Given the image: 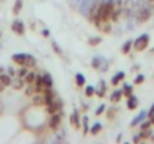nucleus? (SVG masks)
I'll return each mask as SVG.
<instances>
[{"instance_id":"nucleus-2","label":"nucleus","mask_w":154,"mask_h":144,"mask_svg":"<svg viewBox=\"0 0 154 144\" xmlns=\"http://www.w3.org/2000/svg\"><path fill=\"white\" fill-rule=\"evenodd\" d=\"M148 42H150V36L148 35H142L133 42V47H135L136 51H144L145 48L148 47Z\"/></svg>"},{"instance_id":"nucleus-23","label":"nucleus","mask_w":154,"mask_h":144,"mask_svg":"<svg viewBox=\"0 0 154 144\" xmlns=\"http://www.w3.org/2000/svg\"><path fill=\"white\" fill-rule=\"evenodd\" d=\"M132 93H133V87H132L130 84H126V86H124V89H123V95L126 96V98H129Z\"/></svg>"},{"instance_id":"nucleus-5","label":"nucleus","mask_w":154,"mask_h":144,"mask_svg":"<svg viewBox=\"0 0 154 144\" xmlns=\"http://www.w3.org/2000/svg\"><path fill=\"white\" fill-rule=\"evenodd\" d=\"M35 89H36V93H41L42 90H45V84H44V77L42 75H36L35 78Z\"/></svg>"},{"instance_id":"nucleus-9","label":"nucleus","mask_w":154,"mask_h":144,"mask_svg":"<svg viewBox=\"0 0 154 144\" xmlns=\"http://www.w3.org/2000/svg\"><path fill=\"white\" fill-rule=\"evenodd\" d=\"M60 120H61V114H58V113H54L51 117V122H50V126H51V129H57L58 128V125H60Z\"/></svg>"},{"instance_id":"nucleus-42","label":"nucleus","mask_w":154,"mask_h":144,"mask_svg":"<svg viewBox=\"0 0 154 144\" xmlns=\"http://www.w3.org/2000/svg\"><path fill=\"white\" fill-rule=\"evenodd\" d=\"M3 87H5V86H3V84H2V83H0V92H2V90H3Z\"/></svg>"},{"instance_id":"nucleus-45","label":"nucleus","mask_w":154,"mask_h":144,"mask_svg":"<svg viewBox=\"0 0 154 144\" xmlns=\"http://www.w3.org/2000/svg\"><path fill=\"white\" fill-rule=\"evenodd\" d=\"M151 51H153V53H154V48H153V50H151Z\"/></svg>"},{"instance_id":"nucleus-32","label":"nucleus","mask_w":154,"mask_h":144,"mask_svg":"<svg viewBox=\"0 0 154 144\" xmlns=\"http://www.w3.org/2000/svg\"><path fill=\"white\" fill-rule=\"evenodd\" d=\"M144 80H145V77H144L142 74H139V75L135 78V84H141V83H144Z\"/></svg>"},{"instance_id":"nucleus-4","label":"nucleus","mask_w":154,"mask_h":144,"mask_svg":"<svg viewBox=\"0 0 154 144\" xmlns=\"http://www.w3.org/2000/svg\"><path fill=\"white\" fill-rule=\"evenodd\" d=\"M12 32H15L17 35H24L26 32V27H24V23L21 20H15L12 23Z\"/></svg>"},{"instance_id":"nucleus-34","label":"nucleus","mask_w":154,"mask_h":144,"mask_svg":"<svg viewBox=\"0 0 154 144\" xmlns=\"http://www.w3.org/2000/svg\"><path fill=\"white\" fill-rule=\"evenodd\" d=\"M150 126H151V122L148 120V122H144V123L141 125V129H150Z\"/></svg>"},{"instance_id":"nucleus-6","label":"nucleus","mask_w":154,"mask_h":144,"mask_svg":"<svg viewBox=\"0 0 154 144\" xmlns=\"http://www.w3.org/2000/svg\"><path fill=\"white\" fill-rule=\"evenodd\" d=\"M27 56H29V54L18 53V54H14V56H12V60H14L15 63H18V65L24 66V65H26V60H27Z\"/></svg>"},{"instance_id":"nucleus-44","label":"nucleus","mask_w":154,"mask_h":144,"mask_svg":"<svg viewBox=\"0 0 154 144\" xmlns=\"http://www.w3.org/2000/svg\"><path fill=\"white\" fill-rule=\"evenodd\" d=\"M148 2H153V3H154V0H148Z\"/></svg>"},{"instance_id":"nucleus-18","label":"nucleus","mask_w":154,"mask_h":144,"mask_svg":"<svg viewBox=\"0 0 154 144\" xmlns=\"http://www.w3.org/2000/svg\"><path fill=\"white\" fill-rule=\"evenodd\" d=\"M99 84H100V89H99V90L96 89V92H94V93H97V96L103 98V96H105V92H106V84H105V81H103V80H100V83H99Z\"/></svg>"},{"instance_id":"nucleus-25","label":"nucleus","mask_w":154,"mask_h":144,"mask_svg":"<svg viewBox=\"0 0 154 144\" xmlns=\"http://www.w3.org/2000/svg\"><path fill=\"white\" fill-rule=\"evenodd\" d=\"M21 8H23V0H17L14 5V14H20Z\"/></svg>"},{"instance_id":"nucleus-40","label":"nucleus","mask_w":154,"mask_h":144,"mask_svg":"<svg viewBox=\"0 0 154 144\" xmlns=\"http://www.w3.org/2000/svg\"><path fill=\"white\" fill-rule=\"evenodd\" d=\"M139 140H141V137H139V135H135V137H133V141H135V143H138Z\"/></svg>"},{"instance_id":"nucleus-15","label":"nucleus","mask_w":154,"mask_h":144,"mask_svg":"<svg viewBox=\"0 0 154 144\" xmlns=\"http://www.w3.org/2000/svg\"><path fill=\"white\" fill-rule=\"evenodd\" d=\"M42 77H44V84H45V89H47V87H52V77H51V75H50L48 72H45Z\"/></svg>"},{"instance_id":"nucleus-28","label":"nucleus","mask_w":154,"mask_h":144,"mask_svg":"<svg viewBox=\"0 0 154 144\" xmlns=\"http://www.w3.org/2000/svg\"><path fill=\"white\" fill-rule=\"evenodd\" d=\"M82 123H84V134H88L90 129H88V117L87 116L82 117Z\"/></svg>"},{"instance_id":"nucleus-20","label":"nucleus","mask_w":154,"mask_h":144,"mask_svg":"<svg viewBox=\"0 0 154 144\" xmlns=\"http://www.w3.org/2000/svg\"><path fill=\"white\" fill-rule=\"evenodd\" d=\"M121 96H123V90H115V92L111 95V101H112V102H118V101L121 99Z\"/></svg>"},{"instance_id":"nucleus-36","label":"nucleus","mask_w":154,"mask_h":144,"mask_svg":"<svg viewBox=\"0 0 154 144\" xmlns=\"http://www.w3.org/2000/svg\"><path fill=\"white\" fill-rule=\"evenodd\" d=\"M52 48H54V51H55V53H61V50H60V47L57 45V42H55V41H52Z\"/></svg>"},{"instance_id":"nucleus-13","label":"nucleus","mask_w":154,"mask_h":144,"mask_svg":"<svg viewBox=\"0 0 154 144\" xmlns=\"http://www.w3.org/2000/svg\"><path fill=\"white\" fill-rule=\"evenodd\" d=\"M33 104L35 105H45V98L41 93H35L33 95Z\"/></svg>"},{"instance_id":"nucleus-22","label":"nucleus","mask_w":154,"mask_h":144,"mask_svg":"<svg viewBox=\"0 0 154 144\" xmlns=\"http://www.w3.org/2000/svg\"><path fill=\"white\" fill-rule=\"evenodd\" d=\"M100 131H102V125H100V123H94V125L91 126V129H90V134L96 135V134H99Z\"/></svg>"},{"instance_id":"nucleus-27","label":"nucleus","mask_w":154,"mask_h":144,"mask_svg":"<svg viewBox=\"0 0 154 144\" xmlns=\"http://www.w3.org/2000/svg\"><path fill=\"white\" fill-rule=\"evenodd\" d=\"M139 137H141L142 140H144V138H150V137H151V131H150V129H141Z\"/></svg>"},{"instance_id":"nucleus-10","label":"nucleus","mask_w":154,"mask_h":144,"mask_svg":"<svg viewBox=\"0 0 154 144\" xmlns=\"http://www.w3.org/2000/svg\"><path fill=\"white\" fill-rule=\"evenodd\" d=\"M44 98H45V105H47V104H50L52 99L55 98V95H54V90H52V87H47V89L44 90Z\"/></svg>"},{"instance_id":"nucleus-43","label":"nucleus","mask_w":154,"mask_h":144,"mask_svg":"<svg viewBox=\"0 0 154 144\" xmlns=\"http://www.w3.org/2000/svg\"><path fill=\"white\" fill-rule=\"evenodd\" d=\"M3 71H5V69H3V68L0 66V74H3Z\"/></svg>"},{"instance_id":"nucleus-14","label":"nucleus","mask_w":154,"mask_h":144,"mask_svg":"<svg viewBox=\"0 0 154 144\" xmlns=\"http://www.w3.org/2000/svg\"><path fill=\"white\" fill-rule=\"evenodd\" d=\"M70 123L75 126V128H79V116H78V110H75L70 116Z\"/></svg>"},{"instance_id":"nucleus-37","label":"nucleus","mask_w":154,"mask_h":144,"mask_svg":"<svg viewBox=\"0 0 154 144\" xmlns=\"http://www.w3.org/2000/svg\"><path fill=\"white\" fill-rule=\"evenodd\" d=\"M42 36H44V38H50V30H48V29H44V30H42Z\"/></svg>"},{"instance_id":"nucleus-30","label":"nucleus","mask_w":154,"mask_h":144,"mask_svg":"<svg viewBox=\"0 0 154 144\" xmlns=\"http://www.w3.org/2000/svg\"><path fill=\"white\" fill-rule=\"evenodd\" d=\"M102 42V38H90L88 39V44L90 45H97V44H100Z\"/></svg>"},{"instance_id":"nucleus-21","label":"nucleus","mask_w":154,"mask_h":144,"mask_svg":"<svg viewBox=\"0 0 154 144\" xmlns=\"http://www.w3.org/2000/svg\"><path fill=\"white\" fill-rule=\"evenodd\" d=\"M35 65H36V59H35L33 56H30V54H29V56H27V60H26V65H24V66H27V68H33Z\"/></svg>"},{"instance_id":"nucleus-12","label":"nucleus","mask_w":154,"mask_h":144,"mask_svg":"<svg viewBox=\"0 0 154 144\" xmlns=\"http://www.w3.org/2000/svg\"><path fill=\"white\" fill-rule=\"evenodd\" d=\"M0 83L6 87V86H11L12 84V78L9 74H0Z\"/></svg>"},{"instance_id":"nucleus-8","label":"nucleus","mask_w":154,"mask_h":144,"mask_svg":"<svg viewBox=\"0 0 154 144\" xmlns=\"http://www.w3.org/2000/svg\"><path fill=\"white\" fill-rule=\"evenodd\" d=\"M138 104H139V102H138V98L133 95V93L127 98V108H129V110H135V108H138Z\"/></svg>"},{"instance_id":"nucleus-33","label":"nucleus","mask_w":154,"mask_h":144,"mask_svg":"<svg viewBox=\"0 0 154 144\" xmlns=\"http://www.w3.org/2000/svg\"><path fill=\"white\" fill-rule=\"evenodd\" d=\"M120 81H121V80L118 78V75H117V74H115V75L112 77V80H111V83H112V86H117V84H118Z\"/></svg>"},{"instance_id":"nucleus-24","label":"nucleus","mask_w":154,"mask_h":144,"mask_svg":"<svg viewBox=\"0 0 154 144\" xmlns=\"http://www.w3.org/2000/svg\"><path fill=\"white\" fill-rule=\"evenodd\" d=\"M132 47H133V41H132V39H130V41H126V42H124V45H123V53H124V54H127V53L130 51V48Z\"/></svg>"},{"instance_id":"nucleus-1","label":"nucleus","mask_w":154,"mask_h":144,"mask_svg":"<svg viewBox=\"0 0 154 144\" xmlns=\"http://www.w3.org/2000/svg\"><path fill=\"white\" fill-rule=\"evenodd\" d=\"M151 8L150 6H145V8H138L136 9V21L138 23H145L150 17H151Z\"/></svg>"},{"instance_id":"nucleus-11","label":"nucleus","mask_w":154,"mask_h":144,"mask_svg":"<svg viewBox=\"0 0 154 144\" xmlns=\"http://www.w3.org/2000/svg\"><path fill=\"white\" fill-rule=\"evenodd\" d=\"M24 78H21V77H18V78H15V80H12V87L15 89V90H21L23 87H24Z\"/></svg>"},{"instance_id":"nucleus-3","label":"nucleus","mask_w":154,"mask_h":144,"mask_svg":"<svg viewBox=\"0 0 154 144\" xmlns=\"http://www.w3.org/2000/svg\"><path fill=\"white\" fill-rule=\"evenodd\" d=\"M60 108H63V101H61V99H58V98H54L50 104H47V111H48L50 114L57 113Z\"/></svg>"},{"instance_id":"nucleus-46","label":"nucleus","mask_w":154,"mask_h":144,"mask_svg":"<svg viewBox=\"0 0 154 144\" xmlns=\"http://www.w3.org/2000/svg\"><path fill=\"white\" fill-rule=\"evenodd\" d=\"M0 36H2V32H0Z\"/></svg>"},{"instance_id":"nucleus-47","label":"nucleus","mask_w":154,"mask_h":144,"mask_svg":"<svg viewBox=\"0 0 154 144\" xmlns=\"http://www.w3.org/2000/svg\"><path fill=\"white\" fill-rule=\"evenodd\" d=\"M0 48H2V45H0Z\"/></svg>"},{"instance_id":"nucleus-29","label":"nucleus","mask_w":154,"mask_h":144,"mask_svg":"<svg viewBox=\"0 0 154 144\" xmlns=\"http://www.w3.org/2000/svg\"><path fill=\"white\" fill-rule=\"evenodd\" d=\"M94 92H96V89H94L93 86H87V87H85V95L87 96H93Z\"/></svg>"},{"instance_id":"nucleus-19","label":"nucleus","mask_w":154,"mask_h":144,"mask_svg":"<svg viewBox=\"0 0 154 144\" xmlns=\"http://www.w3.org/2000/svg\"><path fill=\"white\" fill-rule=\"evenodd\" d=\"M103 60H105L103 57H94V59L91 60V66H93V68H96V69H99V68H100V65L103 63Z\"/></svg>"},{"instance_id":"nucleus-31","label":"nucleus","mask_w":154,"mask_h":144,"mask_svg":"<svg viewBox=\"0 0 154 144\" xmlns=\"http://www.w3.org/2000/svg\"><path fill=\"white\" fill-rule=\"evenodd\" d=\"M27 66H21V69L18 71V77H21V78H24L26 75H27Z\"/></svg>"},{"instance_id":"nucleus-7","label":"nucleus","mask_w":154,"mask_h":144,"mask_svg":"<svg viewBox=\"0 0 154 144\" xmlns=\"http://www.w3.org/2000/svg\"><path fill=\"white\" fill-rule=\"evenodd\" d=\"M148 116V113L147 111H142V113H139L133 120H132V123H130V126H136V125H139V123H142L144 120H145V117Z\"/></svg>"},{"instance_id":"nucleus-35","label":"nucleus","mask_w":154,"mask_h":144,"mask_svg":"<svg viewBox=\"0 0 154 144\" xmlns=\"http://www.w3.org/2000/svg\"><path fill=\"white\" fill-rule=\"evenodd\" d=\"M105 108H106V105H103V104H102V105L96 110V114H97V116H99V114H102L103 111H105Z\"/></svg>"},{"instance_id":"nucleus-39","label":"nucleus","mask_w":154,"mask_h":144,"mask_svg":"<svg viewBox=\"0 0 154 144\" xmlns=\"http://www.w3.org/2000/svg\"><path fill=\"white\" fill-rule=\"evenodd\" d=\"M154 114V104L150 107V111H148V116H153Z\"/></svg>"},{"instance_id":"nucleus-38","label":"nucleus","mask_w":154,"mask_h":144,"mask_svg":"<svg viewBox=\"0 0 154 144\" xmlns=\"http://www.w3.org/2000/svg\"><path fill=\"white\" fill-rule=\"evenodd\" d=\"M8 74H9L11 77H14V75H15V71H14V68H11V66H9V68H8Z\"/></svg>"},{"instance_id":"nucleus-26","label":"nucleus","mask_w":154,"mask_h":144,"mask_svg":"<svg viewBox=\"0 0 154 144\" xmlns=\"http://www.w3.org/2000/svg\"><path fill=\"white\" fill-rule=\"evenodd\" d=\"M36 93V89H35V84H29V87L26 89V95L27 96H33Z\"/></svg>"},{"instance_id":"nucleus-41","label":"nucleus","mask_w":154,"mask_h":144,"mask_svg":"<svg viewBox=\"0 0 154 144\" xmlns=\"http://www.w3.org/2000/svg\"><path fill=\"white\" fill-rule=\"evenodd\" d=\"M150 122H151V125H154V114L153 116H150Z\"/></svg>"},{"instance_id":"nucleus-17","label":"nucleus","mask_w":154,"mask_h":144,"mask_svg":"<svg viewBox=\"0 0 154 144\" xmlns=\"http://www.w3.org/2000/svg\"><path fill=\"white\" fill-rule=\"evenodd\" d=\"M35 78H36V74L35 72H27V75L24 77V81L27 84H33L35 83Z\"/></svg>"},{"instance_id":"nucleus-16","label":"nucleus","mask_w":154,"mask_h":144,"mask_svg":"<svg viewBox=\"0 0 154 144\" xmlns=\"http://www.w3.org/2000/svg\"><path fill=\"white\" fill-rule=\"evenodd\" d=\"M75 81H76V86H78V87H82V86L85 84V77H84L82 74H76V75H75Z\"/></svg>"}]
</instances>
